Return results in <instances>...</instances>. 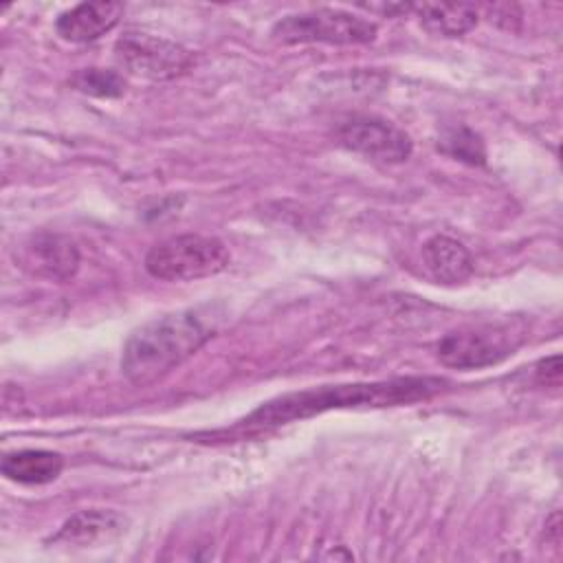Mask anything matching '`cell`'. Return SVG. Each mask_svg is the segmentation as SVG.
<instances>
[{
    "mask_svg": "<svg viewBox=\"0 0 563 563\" xmlns=\"http://www.w3.org/2000/svg\"><path fill=\"white\" fill-rule=\"evenodd\" d=\"M446 380L438 376H398L389 380L376 383H350V385H325L301 389L292 394L277 396L246 418H242L235 427L224 431H213L209 438L218 440H235L246 435H260L282 424L303 420L310 416H319L330 409H367V407H396L409 405L418 400H427L444 389Z\"/></svg>",
    "mask_w": 563,
    "mask_h": 563,
    "instance_id": "cell-1",
    "label": "cell"
},
{
    "mask_svg": "<svg viewBox=\"0 0 563 563\" xmlns=\"http://www.w3.org/2000/svg\"><path fill=\"white\" fill-rule=\"evenodd\" d=\"M211 310L189 308L158 317L125 341L121 372L134 385H150L196 354L216 332Z\"/></svg>",
    "mask_w": 563,
    "mask_h": 563,
    "instance_id": "cell-2",
    "label": "cell"
},
{
    "mask_svg": "<svg viewBox=\"0 0 563 563\" xmlns=\"http://www.w3.org/2000/svg\"><path fill=\"white\" fill-rule=\"evenodd\" d=\"M231 262V253L218 238L185 233L174 235L150 249L145 268L163 282H194L218 275Z\"/></svg>",
    "mask_w": 563,
    "mask_h": 563,
    "instance_id": "cell-3",
    "label": "cell"
},
{
    "mask_svg": "<svg viewBox=\"0 0 563 563\" xmlns=\"http://www.w3.org/2000/svg\"><path fill=\"white\" fill-rule=\"evenodd\" d=\"M521 341L523 332L510 323H484L444 334L438 341L435 352L446 367L479 369L512 356Z\"/></svg>",
    "mask_w": 563,
    "mask_h": 563,
    "instance_id": "cell-4",
    "label": "cell"
},
{
    "mask_svg": "<svg viewBox=\"0 0 563 563\" xmlns=\"http://www.w3.org/2000/svg\"><path fill=\"white\" fill-rule=\"evenodd\" d=\"M273 37L284 44H367L376 37V24L343 9H314L282 18Z\"/></svg>",
    "mask_w": 563,
    "mask_h": 563,
    "instance_id": "cell-5",
    "label": "cell"
},
{
    "mask_svg": "<svg viewBox=\"0 0 563 563\" xmlns=\"http://www.w3.org/2000/svg\"><path fill=\"white\" fill-rule=\"evenodd\" d=\"M114 57L128 73L143 79H172L191 64L187 48L143 31L123 33L114 44Z\"/></svg>",
    "mask_w": 563,
    "mask_h": 563,
    "instance_id": "cell-6",
    "label": "cell"
},
{
    "mask_svg": "<svg viewBox=\"0 0 563 563\" xmlns=\"http://www.w3.org/2000/svg\"><path fill=\"white\" fill-rule=\"evenodd\" d=\"M334 136L343 147L387 165L407 161L413 150L411 139L400 128L369 114L347 117L336 125Z\"/></svg>",
    "mask_w": 563,
    "mask_h": 563,
    "instance_id": "cell-7",
    "label": "cell"
},
{
    "mask_svg": "<svg viewBox=\"0 0 563 563\" xmlns=\"http://www.w3.org/2000/svg\"><path fill=\"white\" fill-rule=\"evenodd\" d=\"M15 262L31 275L51 282H66L79 268V249L64 233H35L18 251Z\"/></svg>",
    "mask_w": 563,
    "mask_h": 563,
    "instance_id": "cell-8",
    "label": "cell"
},
{
    "mask_svg": "<svg viewBox=\"0 0 563 563\" xmlns=\"http://www.w3.org/2000/svg\"><path fill=\"white\" fill-rule=\"evenodd\" d=\"M121 15H123L121 2H112V0L81 2L59 13L55 22V31L66 42L84 44L108 33L119 22Z\"/></svg>",
    "mask_w": 563,
    "mask_h": 563,
    "instance_id": "cell-9",
    "label": "cell"
},
{
    "mask_svg": "<svg viewBox=\"0 0 563 563\" xmlns=\"http://www.w3.org/2000/svg\"><path fill=\"white\" fill-rule=\"evenodd\" d=\"M422 264L440 284H462L473 273V257L466 246L449 235H433L422 246Z\"/></svg>",
    "mask_w": 563,
    "mask_h": 563,
    "instance_id": "cell-10",
    "label": "cell"
},
{
    "mask_svg": "<svg viewBox=\"0 0 563 563\" xmlns=\"http://www.w3.org/2000/svg\"><path fill=\"white\" fill-rule=\"evenodd\" d=\"M125 517L117 510L90 508L66 519L51 541L66 545H92L101 539H112L121 534L125 530Z\"/></svg>",
    "mask_w": 563,
    "mask_h": 563,
    "instance_id": "cell-11",
    "label": "cell"
},
{
    "mask_svg": "<svg viewBox=\"0 0 563 563\" xmlns=\"http://www.w3.org/2000/svg\"><path fill=\"white\" fill-rule=\"evenodd\" d=\"M2 475L18 484H48L59 477L64 460L59 453L44 449H22L7 453L2 464Z\"/></svg>",
    "mask_w": 563,
    "mask_h": 563,
    "instance_id": "cell-12",
    "label": "cell"
},
{
    "mask_svg": "<svg viewBox=\"0 0 563 563\" xmlns=\"http://www.w3.org/2000/svg\"><path fill=\"white\" fill-rule=\"evenodd\" d=\"M416 15L420 18V24L442 37H457L471 31L477 24V9L475 4L466 2H424L413 4Z\"/></svg>",
    "mask_w": 563,
    "mask_h": 563,
    "instance_id": "cell-13",
    "label": "cell"
},
{
    "mask_svg": "<svg viewBox=\"0 0 563 563\" xmlns=\"http://www.w3.org/2000/svg\"><path fill=\"white\" fill-rule=\"evenodd\" d=\"M438 147L468 165H484V161H486V150H484L482 139L462 125L446 130L442 134V141L438 143Z\"/></svg>",
    "mask_w": 563,
    "mask_h": 563,
    "instance_id": "cell-14",
    "label": "cell"
},
{
    "mask_svg": "<svg viewBox=\"0 0 563 563\" xmlns=\"http://www.w3.org/2000/svg\"><path fill=\"white\" fill-rule=\"evenodd\" d=\"M73 86L92 97H121L125 92V81L114 70L103 68H84L73 77Z\"/></svg>",
    "mask_w": 563,
    "mask_h": 563,
    "instance_id": "cell-15",
    "label": "cell"
},
{
    "mask_svg": "<svg viewBox=\"0 0 563 563\" xmlns=\"http://www.w3.org/2000/svg\"><path fill=\"white\" fill-rule=\"evenodd\" d=\"M534 376H537V383L539 385H559L561 380V356L554 354L550 358H543L537 363L534 367Z\"/></svg>",
    "mask_w": 563,
    "mask_h": 563,
    "instance_id": "cell-16",
    "label": "cell"
}]
</instances>
